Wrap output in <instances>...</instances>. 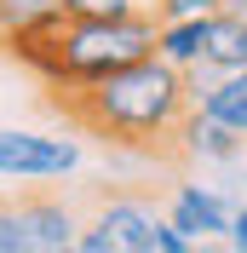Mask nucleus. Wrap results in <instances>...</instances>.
Segmentation results:
<instances>
[{
    "mask_svg": "<svg viewBox=\"0 0 247 253\" xmlns=\"http://www.w3.org/2000/svg\"><path fill=\"white\" fill-rule=\"evenodd\" d=\"M155 35H161V17H150V12H132V17H69L58 29V75H52L46 92L98 86V81L155 58Z\"/></svg>",
    "mask_w": 247,
    "mask_h": 253,
    "instance_id": "obj_2",
    "label": "nucleus"
},
{
    "mask_svg": "<svg viewBox=\"0 0 247 253\" xmlns=\"http://www.w3.org/2000/svg\"><path fill=\"white\" fill-rule=\"evenodd\" d=\"M224 0H161V23H172V17H207Z\"/></svg>",
    "mask_w": 247,
    "mask_h": 253,
    "instance_id": "obj_12",
    "label": "nucleus"
},
{
    "mask_svg": "<svg viewBox=\"0 0 247 253\" xmlns=\"http://www.w3.org/2000/svg\"><path fill=\"white\" fill-rule=\"evenodd\" d=\"M190 81V104L201 115H213L218 126H230L236 138H247V69H230V75H213V69H184Z\"/></svg>",
    "mask_w": 247,
    "mask_h": 253,
    "instance_id": "obj_6",
    "label": "nucleus"
},
{
    "mask_svg": "<svg viewBox=\"0 0 247 253\" xmlns=\"http://www.w3.org/2000/svg\"><path fill=\"white\" fill-rule=\"evenodd\" d=\"M155 253H190V236H178L172 224H161V236H155Z\"/></svg>",
    "mask_w": 247,
    "mask_h": 253,
    "instance_id": "obj_13",
    "label": "nucleus"
},
{
    "mask_svg": "<svg viewBox=\"0 0 247 253\" xmlns=\"http://www.w3.org/2000/svg\"><path fill=\"white\" fill-rule=\"evenodd\" d=\"M58 253H81V248H58Z\"/></svg>",
    "mask_w": 247,
    "mask_h": 253,
    "instance_id": "obj_17",
    "label": "nucleus"
},
{
    "mask_svg": "<svg viewBox=\"0 0 247 253\" xmlns=\"http://www.w3.org/2000/svg\"><path fill=\"white\" fill-rule=\"evenodd\" d=\"M201 69H213V75L247 69V17L224 12V6L207 17V46H201Z\"/></svg>",
    "mask_w": 247,
    "mask_h": 253,
    "instance_id": "obj_7",
    "label": "nucleus"
},
{
    "mask_svg": "<svg viewBox=\"0 0 247 253\" xmlns=\"http://www.w3.org/2000/svg\"><path fill=\"white\" fill-rule=\"evenodd\" d=\"M230 219H236V202L213 184H172V202H167V224L190 242H230Z\"/></svg>",
    "mask_w": 247,
    "mask_h": 253,
    "instance_id": "obj_4",
    "label": "nucleus"
},
{
    "mask_svg": "<svg viewBox=\"0 0 247 253\" xmlns=\"http://www.w3.org/2000/svg\"><path fill=\"white\" fill-rule=\"evenodd\" d=\"M58 23H69L63 0H0V52H12L17 41L41 29H58Z\"/></svg>",
    "mask_w": 247,
    "mask_h": 253,
    "instance_id": "obj_8",
    "label": "nucleus"
},
{
    "mask_svg": "<svg viewBox=\"0 0 247 253\" xmlns=\"http://www.w3.org/2000/svg\"><path fill=\"white\" fill-rule=\"evenodd\" d=\"M224 12H236V17H247V0H224Z\"/></svg>",
    "mask_w": 247,
    "mask_h": 253,
    "instance_id": "obj_16",
    "label": "nucleus"
},
{
    "mask_svg": "<svg viewBox=\"0 0 247 253\" xmlns=\"http://www.w3.org/2000/svg\"><path fill=\"white\" fill-rule=\"evenodd\" d=\"M75 167H81V144L75 138H46V132L0 126V178L41 184V178H69Z\"/></svg>",
    "mask_w": 247,
    "mask_h": 253,
    "instance_id": "obj_3",
    "label": "nucleus"
},
{
    "mask_svg": "<svg viewBox=\"0 0 247 253\" xmlns=\"http://www.w3.org/2000/svg\"><path fill=\"white\" fill-rule=\"evenodd\" d=\"M230 248H236V253H247V202L236 207V219H230Z\"/></svg>",
    "mask_w": 247,
    "mask_h": 253,
    "instance_id": "obj_14",
    "label": "nucleus"
},
{
    "mask_svg": "<svg viewBox=\"0 0 247 253\" xmlns=\"http://www.w3.org/2000/svg\"><path fill=\"white\" fill-rule=\"evenodd\" d=\"M69 17H132V12H150L161 17V0H63Z\"/></svg>",
    "mask_w": 247,
    "mask_h": 253,
    "instance_id": "obj_11",
    "label": "nucleus"
},
{
    "mask_svg": "<svg viewBox=\"0 0 247 253\" xmlns=\"http://www.w3.org/2000/svg\"><path fill=\"white\" fill-rule=\"evenodd\" d=\"M190 253H236L230 242H190Z\"/></svg>",
    "mask_w": 247,
    "mask_h": 253,
    "instance_id": "obj_15",
    "label": "nucleus"
},
{
    "mask_svg": "<svg viewBox=\"0 0 247 253\" xmlns=\"http://www.w3.org/2000/svg\"><path fill=\"white\" fill-rule=\"evenodd\" d=\"M207 17H213V12H207ZM207 17H172V23H161L155 58H167L172 69H196L201 46H207Z\"/></svg>",
    "mask_w": 247,
    "mask_h": 253,
    "instance_id": "obj_10",
    "label": "nucleus"
},
{
    "mask_svg": "<svg viewBox=\"0 0 247 253\" xmlns=\"http://www.w3.org/2000/svg\"><path fill=\"white\" fill-rule=\"evenodd\" d=\"M178 150H184V156H196V161H236V156H242V138H236L230 126H218L213 115L190 110L184 132H178Z\"/></svg>",
    "mask_w": 247,
    "mask_h": 253,
    "instance_id": "obj_9",
    "label": "nucleus"
},
{
    "mask_svg": "<svg viewBox=\"0 0 247 253\" xmlns=\"http://www.w3.org/2000/svg\"><path fill=\"white\" fill-rule=\"evenodd\" d=\"M12 219H17V248L23 253H58V248H75V236H81L75 207L58 202V196H17Z\"/></svg>",
    "mask_w": 247,
    "mask_h": 253,
    "instance_id": "obj_5",
    "label": "nucleus"
},
{
    "mask_svg": "<svg viewBox=\"0 0 247 253\" xmlns=\"http://www.w3.org/2000/svg\"><path fill=\"white\" fill-rule=\"evenodd\" d=\"M52 110H63L81 132L115 144V150H138V156H184L178 132L190 121V81L167 58H144L121 75L75 86V92H52Z\"/></svg>",
    "mask_w": 247,
    "mask_h": 253,
    "instance_id": "obj_1",
    "label": "nucleus"
}]
</instances>
